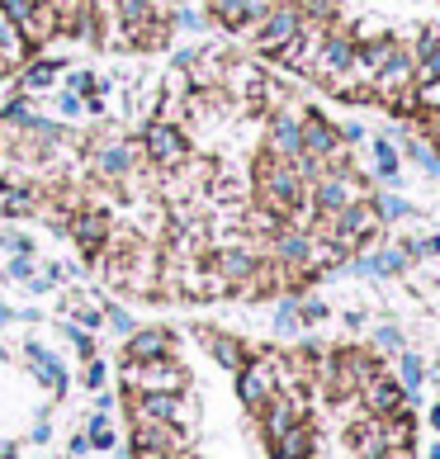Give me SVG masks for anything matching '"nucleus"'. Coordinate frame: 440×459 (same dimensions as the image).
I'll return each mask as SVG.
<instances>
[{
  "label": "nucleus",
  "mask_w": 440,
  "mask_h": 459,
  "mask_svg": "<svg viewBox=\"0 0 440 459\" xmlns=\"http://www.w3.org/2000/svg\"><path fill=\"white\" fill-rule=\"evenodd\" d=\"M0 247H5L10 256H33V237H29V232H10V237H0Z\"/></svg>",
  "instance_id": "c9c22d12"
},
{
  "label": "nucleus",
  "mask_w": 440,
  "mask_h": 459,
  "mask_svg": "<svg viewBox=\"0 0 440 459\" xmlns=\"http://www.w3.org/2000/svg\"><path fill=\"white\" fill-rule=\"evenodd\" d=\"M66 237L76 242V251H81V261L86 265H95L99 256H105V247H109V237H114V218H109V209L105 204H86V209H76L72 213V223H66Z\"/></svg>",
  "instance_id": "20e7f679"
},
{
  "label": "nucleus",
  "mask_w": 440,
  "mask_h": 459,
  "mask_svg": "<svg viewBox=\"0 0 440 459\" xmlns=\"http://www.w3.org/2000/svg\"><path fill=\"white\" fill-rule=\"evenodd\" d=\"M298 29H303V5H298V0H275L270 14L256 24V33H251V39H256V53L261 57H275Z\"/></svg>",
  "instance_id": "1a4fd4ad"
},
{
  "label": "nucleus",
  "mask_w": 440,
  "mask_h": 459,
  "mask_svg": "<svg viewBox=\"0 0 440 459\" xmlns=\"http://www.w3.org/2000/svg\"><path fill=\"white\" fill-rule=\"evenodd\" d=\"M53 109H57V118H81V114H86V100L62 86V91L53 95Z\"/></svg>",
  "instance_id": "473e14b6"
},
{
  "label": "nucleus",
  "mask_w": 440,
  "mask_h": 459,
  "mask_svg": "<svg viewBox=\"0 0 440 459\" xmlns=\"http://www.w3.org/2000/svg\"><path fill=\"white\" fill-rule=\"evenodd\" d=\"M62 336L76 346V355H81V360H91V355H99V351H95V332L76 327V322H66V327H62Z\"/></svg>",
  "instance_id": "7c9ffc66"
},
{
  "label": "nucleus",
  "mask_w": 440,
  "mask_h": 459,
  "mask_svg": "<svg viewBox=\"0 0 440 459\" xmlns=\"http://www.w3.org/2000/svg\"><path fill=\"white\" fill-rule=\"evenodd\" d=\"M185 388H190V369H185L176 355L124 365V394H185Z\"/></svg>",
  "instance_id": "7ed1b4c3"
},
{
  "label": "nucleus",
  "mask_w": 440,
  "mask_h": 459,
  "mask_svg": "<svg viewBox=\"0 0 440 459\" xmlns=\"http://www.w3.org/2000/svg\"><path fill=\"white\" fill-rule=\"evenodd\" d=\"M105 379H109V365L99 360V355H91V360H86V369H81V384H86L91 394H99V388H105Z\"/></svg>",
  "instance_id": "72a5a7b5"
},
{
  "label": "nucleus",
  "mask_w": 440,
  "mask_h": 459,
  "mask_svg": "<svg viewBox=\"0 0 440 459\" xmlns=\"http://www.w3.org/2000/svg\"><path fill=\"white\" fill-rule=\"evenodd\" d=\"M62 72H66V62L62 57H47V53H39V57H29L20 72H14V91H53L57 81H62Z\"/></svg>",
  "instance_id": "a211bd4d"
},
{
  "label": "nucleus",
  "mask_w": 440,
  "mask_h": 459,
  "mask_svg": "<svg viewBox=\"0 0 440 459\" xmlns=\"http://www.w3.org/2000/svg\"><path fill=\"white\" fill-rule=\"evenodd\" d=\"M360 398L369 407V417H393L408 407V394H402V384L398 379H384V374H375L365 388H360Z\"/></svg>",
  "instance_id": "aec40b11"
},
{
  "label": "nucleus",
  "mask_w": 440,
  "mask_h": 459,
  "mask_svg": "<svg viewBox=\"0 0 440 459\" xmlns=\"http://www.w3.org/2000/svg\"><path fill=\"white\" fill-rule=\"evenodd\" d=\"M194 336L209 346V355H213V360L223 365L228 374H237V369H242V365L251 360V351H246L242 336H228V332H218V327H199Z\"/></svg>",
  "instance_id": "6ab92c4d"
},
{
  "label": "nucleus",
  "mask_w": 440,
  "mask_h": 459,
  "mask_svg": "<svg viewBox=\"0 0 440 459\" xmlns=\"http://www.w3.org/2000/svg\"><path fill=\"white\" fill-rule=\"evenodd\" d=\"M171 24H176V33H209L213 29L209 10H194V5H185V0L171 10Z\"/></svg>",
  "instance_id": "393cba45"
},
{
  "label": "nucleus",
  "mask_w": 440,
  "mask_h": 459,
  "mask_svg": "<svg viewBox=\"0 0 440 459\" xmlns=\"http://www.w3.org/2000/svg\"><path fill=\"white\" fill-rule=\"evenodd\" d=\"M431 459H440V446H436V450H431Z\"/></svg>",
  "instance_id": "de8ad7c7"
},
{
  "label": "nucleus",
  "mask_w": 440,
  "mask_h": 459,
  "mask_svg": "<svg viewBox=\"0 0 440 459\" xmlns=\"http://www.w3.org/2000/svg\"><path fill=\"white\" fill-rule=\"evenodd\" d=\"M105 327H109V332H118V336H128L133 327H138V322H133V313H128V308H118V303H114V308H105Z\"/></svg>",
  "instance_id": "f704fd0d"
},
{
  "label": "nucleus",
  "mask_w": 440,
  "mask_h": 459,
  "mask_svg": "<svg viewBox=\"0 0 440 459\" xmlns=\"http://www.w3.org/2000/svg\"><path fill=\"white\" fill-rule=\"evenodd\" d=\"M47 204V190L33 180H0V213L10 218H39Z\"/></svg>",
  "instance_id": "2eb2a0df"
},
{
  "label": "nucleus",
  "mask_w": 440,
  "mask_h": 459,
  "mask_svg": "<svg viewBox=\"0 0 440 459\" xmlns=\"http://www.w3.org/2000/svg\"><path fill=\"white\" fill-rule=\"evenodd\" d=\"M124 403L133 407V421H161V427H190L194 407L185 394H124Z\"/></svg>",
  "instance_id": "6e6552de"
},
{
  "label": "nucleus",
  "mask_w": 440,
  "mask_h": 459,
  "mask_svg": "<svg viewBox=\"0 0 440 459\" xmlns=\"http://www.w3.org/2000/svg\"><path fill=\"white\" fill-rule=\"evenodd\" d=\"M0 360H5V346H0Z\"/></svg>",
  "instance_id": "09e8293b"
},
{
  "label": "nucleus",
  "mask_w": 440,
  "mask_h": 459,
  "mask_svg": "<svg viewBox=\"0 0 440 459\" xmlns=\"http://www.w3.org/2000/svg\"><path fill=\"white\" fill-rule=\"evenodd\" d=\"M336 147H341L336 118L317 114V109H303V152H308V157H323V166H327V157H332Z\"/></svg>",
  "instance_id": "dca6fc26"
},
{
  "label": "nucleus",
  "mask_w": 440,
  "mask_h": 459,
  "mask_svg": "<svg viewBox=\"0 0 440 459\" xmlns=\"http://www.w3.org/2000/svg\"><path fill=\"white\" fill-rule=\"evenodd\" d=\"M128 446H133V455H180L185 436H180V427H161V421H133Z\"/></svg>",
  "instance_id": "4468645a"
},
{
  "label": "nucleus",
  "mask_w": 440,
  "mask_h": 459,
  "mask_svg": "<svg viewBox=\"0 0 440 459\" xmlns=\"http://www.w3.org/2000/svg\"><path fill=\"white\" fill-rule=\"evenodd\" d=\"M417 105H427V109H440V81H421V86L412 91Z\"/></svg>",
  "instance_id": "a19ab883"
},
{
  "label": "nucleus",
  "mask_w": 440,
  "mask_h": 459,
  "mask_svg": "<svg viewBox=\"0 0 440 459\" xmlns=\"http://www.w3.org/2000/svg\"><path fill=\"white\" fill-rule=\"evenodd\" d=\"M251 190H256V204H261V209L280 213L284 223L294 218V209H303V204H308V180H303L289 161L270 157V152H261V157H256Z\"/></svg>",
  "instance_id": "f257e3e1"
},
{
  "label": "nucleus",
  "mask_w": 440,
  "mask_h": 459,
  "mask_svg": "<svg viewBox=\"0 0 440 459\" xmlns=\"http://www.w3.org/2000/svg\"><path fill=\"white\" fill-rule=\"evenodd\" d=\"M176 342H180V336L171 327H133L124 336V365L166 360V355H176Z\"/></svg>",
  "instance_id": "9b49d317"
},
{
  "label": "nucleus",
  "mask_w": 440,
  "mask_h": 459,
  "mask_svg": "<svg viewBox=\"0 0 440 459\" xmlns=\"http://www.w3.org/2000/svg\"><path fill=\"white\" fill-rule=\"evenodd\" d=\"M303 327L298 322V299H280V308H275V332L280 336H294Z\"/></svg>",
  "instance_id": "c756f323"
},
{
  "label": "nucleus",
  "mask_w": 440,
  "mask_h": 459,
  "mask_svg": "<svg viewBox=\"0 0 440 459\" xmlns=\"http://www.w3.org/2000/svg\"><path fill=\"white\" fill-rule=\"evenodd\" d=\"M76 327L99 332V327H105V308H91V303H81V308H76Z\"/></svg>",
  "instance_id": "58836bf2"
},
{
  "label": "nucleus",
  "mask_w": 440,
  "mask_h": 459,
  "mask_svg": "<svg viewBox=\"0 0 440 459\" xmlns=\"http://www.w3.org/2000/svg\"><path fill=\"white\" fill-rule=\"evenodd\" d=\"M265 152L280 161H294L303 152V114L298 109H275L265 124Z\"/></svg>",
  "instance_id": "f8f14e48"
},
{
  "label": "nucleus",
  "mask_w": 440,
  "mask_h": 459,
  "mask_svg": "<svg viewBox=\"0 0 440 459\" xmlns=\"http://www.w3.org/2000/svg\"><path fill=\"white\" fill-rule=\"evenodd\" d=\"M355 199H369L365 195V180L355 176V171H327V176H317L308 185L313 218H332V213H341L346 204H355Z\"/></svg>",
  "instance_id": "423d86ee"
},
{
  "label": "nucleus",
  "mask_w": 440,
  "mask_h": 459,
  "mask_svg": "<svg viewBox=\"0 0 440 459\" xmlns=\"http://www.w3.org/2000/svg\"><path fill=\"white\" fill-rule=\"evenodd\" d=\"M86 440H91V450H114V446H118V436H114V427H109V412H95V417H91Z\"/></svg>",
  "instance_id": "c85d7f7f"
},
{
  "label": "nucleus",
  "mask_w": 440,
  "mask_h": 459,
  "mask_svg": "<svg viewBox=\"0 0 440 459\" xmlns=\"http://www.w3.org/2000/svg\"><path fill=\"white\" fill-rule=\"evenodd\" d=\"M138 152H142V166H157V171H176V166L190 157V133L171 118H157L151 114L142 133H138Z\"/></svg>",
  "instance_id": "f03ea898"
},
{
  "label": "nucleus",
  "mask_w": 440,
  "mask_h": 459,
  "mask_svg": "<svg viewBox=\"0 0 440 459\" xmlns=\"http://www.w3.org/2000/svg\"><path fill=\"white\" fill-rule=\"evenodd\" d=\"M398 384H402V394H417V388L427 384V360L402 351V355H398Z\"/></svg>",
  "instance_id": "a878e982"
},
{
  "label": "nucleus",
  "mask_w": 440,
  "mask_h": 459,
  "mask_svg": "<svg viewBox=\"0 0 440 459\" xmlns=\"http://www.w3.org/2000/svg\"><path fill=\"white\" fill-rule=\"evenodd\" d=\"M91 176L105 180V185H128L133 176L142 171V152L138 143H124V138H109V143H95L91 152Z\"/></svg>",
  "instance_id": "39448f33"
},
{
  "label": "nucleus",
  "mask_w": 440,
  "mask_h": 459,
  "mask_svg": "<svg viewBox=\"0 0 440 459\" xmlns=\"http://www.w3.org/2000/svg\"><path fill=\"white\" fill-rule=\"evenodd\" d=\"M33 114H39V105H33V95H29V91H14V95L5 100V105H0V124H5L10 133H24Z\"/></svg>",
  "instance_id": "b1692460"
},
{
  "label": "nucleus",
  "mask_w": 440,
  "mask_h": 459,
  "mask_svg": "<svg viewBox=\"0 0 440 459\" xmlns=\"http://www.w3.org/2000/svg\"><path fill=\"white\" fill-rule=\"evenodd\" d=\"M251 5L256 0H204L209 20L223 33H251Z\"/></svg>",
  "instance_id": "412c9836"
},
{
  "label": "nucleus",
  "mask_w": 440,
  "mask_h": 459,
  "mask_svg": "<svg viewBox=\"0 0 440 459\" xmlns=\"http://www.w3.org/2000/svg\"><path fill=\"white\" fill-rule=\"evenodd\" d=\"M336 133H341V143H365V124H355V118H350V124H341Z\"/></svg>",
  "instance_id": "c03bdc74"
},
{
  "label": "nucleus",
  "mask_w": 440,
  "mask_h": 459,
  "mask_svg": "<svg viewBox=\"0 0 440 459\" xmlns=\"http://www.w3.org/2000/svg\"><path fill=\"white\" fill-rule=\"evenodd\" d=\"M369 204H375L379 223H398V218H408V213H412V204L402 199V195H375Z\"/></svg>",
  "instance_id": "cd10ccee"
},
{
  "label": "nucleus",
  "mask_w": 440,
  "mask_h": 459,
  "mask_svg": "<svg viewBox=\"0 0 440 459\" xmlns=\"http://www.w3.org/2000/svg\"><path fill=\"white\" fill-rule=\"evenodd\" d=\"M350 72H355V33L327 29V39H323V48H317V62H313L308 76H317L323 86H332V81H346Z\"/></svg>",
  "instance_id": "9d476101"
},
{
  "label": "nucleus",
  "mask_w": 440,
  "mask_h": 459,
  "mask_svg": "<svg viewBox=\"0 0 440 459\" xmlns=\"http://www.w3.org/2000/svg\"><path fill=\"white\" fill-rule=\"evenodd\" d=\"M10 317H14V313L5 308V303H0V327H5V322H10Z\"/></svg>",
  "instance_id": "49530a36"
},
{
  "label": "nucleus",
  "mask_w": 440,
  "mask_h": 459,
  "mask_svg": "<svg viewBox=\"0 0 440 459\" xmlns=\"http://www.w3.org/2000/svg\"><path fill=\"white\" fill-rule=\"evenodd\" d=\"M417 76L421 81H440V43L431 48L427 57H417Z\"/></svg>",
  "instance_id": "ea45409f"
},
{
  "label": "nucleus",
  "mask_w": 440,
  "mask_h": 459,
  "mask_svg": "<svg viewBox=\"0 0 440 459\" xmlns=\"http://www.w3.org/2000/svg\"><path fill=\"white\" fill-rule=\"evenodd\" d=\"M375 180H398V147H393V138H375Z\"/></svg>",
  "instance_id": "bb28decb"
},
{
  "label": "nucleus",
  "mask_w": 440,
  "mask_h": 459,
  "mask_svg": "<svg viewBox=\"0 0 440 459\" xmlns=\"http://www.w3.org/2000/svg\"><path fill=\"white\" fill-rule=\"evenodd\" d=\"M369 346H375L379 355H402V332L393 327V322H384V327H375V342Z\"/></svg>",
  "instance_id": "2f4dec72"
},
{
  "label": "nucleus",
  "mask_w": 440,
  "mask_h": 459,
  "mask_svg": "<svg viewBox=\"0 0 440 459\" xmlns=\"http://www.w3.org/2000/svg\"><path fill=\"white\" fill-rule=\"evenodd\" d=\"M261 436H265V450H275V440L289 431V427H298L303 421V398L298 394H275L265 407H261Z\"/></svg>",
  "instance_id": "ddd939ff"
},
{
  "label": "nucleus",
  "mask_w": 440,
  "mask_h": 459,
  "mask_svg": "<svg viewBox=\"0 0 440 459\" xmlns=\"http://www.w3.org/2000/svg\"><path fill=\"white\" fill-rule=\"evenodd\" d=\"M199 57H204V48H176V53H171V72H180V76H185Z\"/></svg>",
  "instance_id": "4c0bfd02"
},
{
  "label": "nucleus",
  "mask_w": 440,
  "mask_h": 459,
  "mask_svg": "<svg viewBox=\"0 0 440 459\" xmlns=\"http://www.w3.org/2000/svg\"><path fill=\"white\" fill-rule=\"evenodd\" d=\"M327 317V303L323 299H303L298 303V322H303V327H313V322H323Z\"/></svg>",
  "instance_id": "e433bc0d"
},
{
  "label": "nucleus",
  "mask_w": 440,
  "mask_h": 459,
  "mask_svg": "<svg viewBox=\"0 0 440 459\" xmlns=\"http://www.w3.org/2000/svg\"><path fill=\"white\" fill-rule=\"evenodd\" d=\"M280 394V379H275V360L265 355H251V360L237 369V398H242V407L251 417H261V407Z\"/></svg>",
  "instance_id": "0eeeda50"
},
{
  "label": "nucleus",
  "mask_w": 440,
  "mask_h": 459,
  "mask_svg": "<svg viewBox=\"0 0 440 459\" xmlns=\"http://www.w3.org/2000/svg\"><path fill=\"white\" fill-rule=\"evenodd\" d=\"M33 270H39V265H33V256H10V270H5V275H10V280H20V284H29V280H33Z\"/></svg>",
  "instance_id": "79ce46f5"
},
{
  "label": "nucleus",
  "mask_w": 440,
  "mask_h": 459,
  "mask_svg": "<svg viewBox=\"0 0 440 459\" xmlns=\"http://www.w3.org/2000/svg\"><path fill=\"white\" fill-rule=\"evenodd\" d=\"M346 446H350L355 459H379L384 455V427H379V417L355 421V427L346 431Z\"/></svg>",
  "instance_id": "4be33fe9"
},
{
  "label": "nucleus",
  "mask_w": 440,
  "mask_h": 459,
  "mask_svg": "<svg viewBox=\"0 0 440 459\" xmlns=\"http://www.w3.org/2000/svg\"><path fill=\"white\" fill-rule=\"evenodd\" d=\"M24 360H29V369H33V379H39L53 398L66 394V369H62V360H57V355L47 351L43 342H24Z\"/></svg>",
  "instance_id": "f3484780"
},
{
  "label": "nucleus",
  "mask_w": 440,
  "mask_h": 459,
  "mask_svg": "<svg viewBox=\"0 0 440 459\" xmlns=\"http://www.w3.org/2000/svg\"><path fill=\"white\" fill-rule=\"evenodd\" d=\"M431 427H436V431H440V403H436V407H431Z\"/></svg>",
  "instance_id": "a18cd8bd"
},
{
  "label": "nucleus",
  "mask_w": 440,
  "mask_h": 459,
  "mask_svg": "<svg viewBox=\"0 0 440 459\" xmlns=\"http://www.w3.org/2000/svg\"><path fill=\"white\" fill-rule=\"evenodd\" d=\"M33 5H39V0H0V10H5L14 24H24L29 14H33Z\"/></svg>",
  "instance_id": "37998d69"
},
{
  "label": "nucleus",
  "mask_w": 440,
  "mask_h": 459,
  "mask_svg": "<svg viewBox=\"0 0 440 459\" xmlns=\"http://www.w3.org/2000/svg\"><path fill=\"white\" fill-rule=\"evenodd\" d=\"M313 446H317V436H313V427L308 421H298V427H289L280 440H275V459H313Z\"/></svg>",
  "instance_id": "5701e85b"
}]
</instances>
